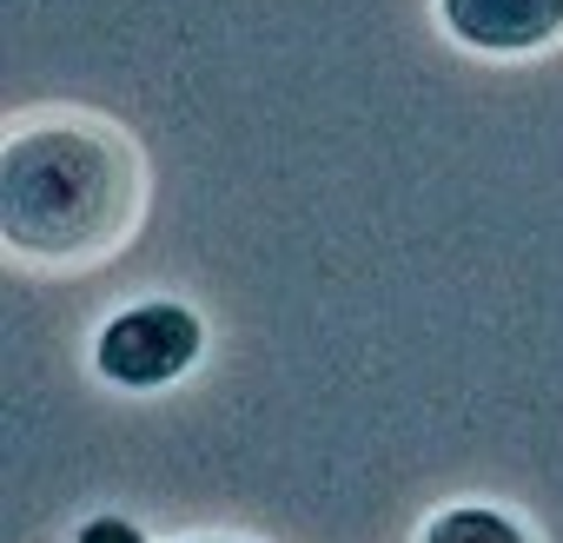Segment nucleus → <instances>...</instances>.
<instances>
[{
  "instance_id": "6",
  "label": "nucleus",
  "mask_w": 563,
  "mask_h": 543,
  "mask_svg": "<svg viewBox=\"0 0 563 543\" xmlns=\"http://www.w3.org/2000/svg\"><path fill=\"white\" fill-rule=\"evenodd\" d=\"M192 543H232V536H192Z\"/></svg>"
},
{
  "instance_id": "1",
  "label": "nucleus",
  "mask_w": 563,
  "mask_h": 543,
  "mask_svg": "<svg viewBox=\"0 0 563 543\" xmlns=\"http://www.w3.org/2000/svg\"><path fill=\"white\" fill-rule=\"evenodd\" d=\"M140 159L107 126H41L0 153V232L27 258H87L133 225Z\"/></svg>"
},
{
  "instance_id": "5",
  "label": "nucleus",
  "mask_w": 563,
  "mask_h": 543,
  "mask_svg": "<svg viewBox=\"0 0 563 543\" xmlns=\"http://www.w3.org/2000/svg\"><path fill=\"white\" fill-rule=\"evenodd\" d=\"M74 543H146V536H140V523H126V517H93V523H80Z\"/></svg>"
},
{
  "instance_id": "4",
  "label": "nucleus",
  "mask_w": 563,
  "mask_h": 543,
  "mask_svg": "<svg viewBox=\"0 0 563 543\" xmlns=\"http://www.w3.org/2000/svg\"><path fill=\"white\" fill-rule=\"evenodd\" d=\"M424 543H523V530H517L504 510L464 503V510H444V517H431Z\"/></svg>"
},
{
  "instance_id": "3",
  "label": "nucleus",
  "mask_w": 563,
  "mask_h": 543,
  "mask_svg": "<svg viewBox=\"0 0 563 543\" xmlns=\"http://www.w3.org/2000/svg\"><path fill=\"white\" fill-rule=\"evenodd\" d=\"M444 27L477 54H530L563 34V0H438Z\"/></svg>"
},
{
  "instance_id": "2",
  "label": "nucleus",
  "mask_w": 563,
  "mask_h": 543,
  "mask_svg": "<svg viewBox=\"0 0 563 543\" xmlns=\"http://www.w3.org/2000/svg\"><path fill=\"white\" fill-rule=\"evenodd\" d=\"M199 339H206V332H199V319H192L186 306L153 299V306H126L120 319L100 325L93 365H100V378L120 385V391H159V385H173V378L199 358Z\"/></svg>"
}]
</instances>
